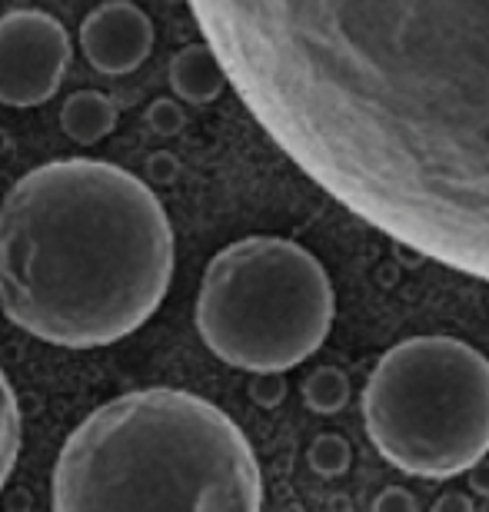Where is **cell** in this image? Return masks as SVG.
Listing matches in <instances>:
<instances>
[{
    "instance_id": "1",
    "label": "cell",
    "mask_w": 489,
    "mask_h": 512,
    "mask_svg": "<svg viewBox=\"0 0 489 512\" xmlns=\"http://www.w3.org/2000/svg\"><path fill=\"white\" fill-rule=\"evenodd\" d=\"M223 77L313 183L489 280V0H187Z\"/></svg>"
},
{
    "instance_id": "2",
    "label": "cell",
    "mask_w": 489,
    "mask_h": 512,
    "mask_svg": "<svg viewBox=\"0 0 489 512\" xmlns=\"http://www.w3.org/2000/svg\"><path fill=\"white\" fill-rule=\"evenodd\" d=\"M173 280V230L157 193L107 160H54L0 203V310L67 350L137 333Z\"/></svg>"
},
{
    "instance_id": "3",
    "label": "cell",
    "mask_w": 489,
    "mask_h": 512,
    "mask_svg": "<svg viewBox=\"0 0 489 512\" xmlns=\"http://www.w3.org/2000/svg\"><path fill=\"white\" fill-rule=\"evenodd\" d=\"M263 479L233 419L183 389L97 406L54 466V512H260Z\"/></svg>"
},
{
    "instance_id": "4",
    "label": "cell",
    "mask_w": 489,
    "mask_h": 512,
    "mask_svg": "<svg viewBox=\"0 0 489 512\" xmlns=\"http://www.w3.org/2000/svg\"><path fill=\"white\" fill-rule=\"evenodd\" d=\"M336 293L326 266L297 240L243 237L207 263L197 333L233 370L283 373L330 336Z\"/></svg>"
},
{
    "instance_id": "5",
    "label": "cell",
    "mask_w": 489,
    "mask_h": 512,
    "mask_svg": "<svg viewBox=\"0 0 489 512\" xmlns=\"http://www.w3.org/2000/svg\"><path fill=\"white\" fill-rule=\"evenodd\" d=\"M363 423L386 463L450 479L489 453V360L456 336H413L376 363Z\"/></svg>"
},
{
    "instance_id": "6",
    "label": "cell",
    "mask_w": 489,
    "mask_h": 512,
    "mask_svg": "<svg viewBox=\"0 0 489 512\" xmlns=\"http://www.w3.org/2000/svg\"><path fill=\"white\" fill-rule=\"evenodd\" d=\"M70 64L67 27L44 10L0 17V104L40 107L57 94Z\"/></svg>"
},
{
    "instance_id": "7",
    "label": "cell",
    "mask_w": 489,
    "mask_h": 512,
    "mask_svg": "<svg viewBox=\"0 0 489 512\" xmlns=\"http://www.w3.org/2000/svg\"><path fill=\"white\" fill-rule=\"evenodd\" d=\"M80 47L97 74L124 77L154 50V24L134 0H104L80 24Z\"/></svg>"
},
{
    "instance_id": "8",
    "label": "cell",
    "mask_w": 489,
    "mask_h": 512,
    "mask_svg": "<svg viewBox=\"0 0 489 512\" xmlns=\"http://www.w3.org/2000/svg\"><path fill=\"white\" fill-rule=\"evenodd\" d=\"M227 77L213 57V50L207 44H193L183 47L177 57L170 60V87L180 100L190 104H210L220 94Z\"/></svg>"
},
{
    "instance_id": "9",
    "label": "cell",
    "mask_w": 489,
    "mask_h": 512,
    "mask_svg": "<svg viewBox=\"0 0 489 512\" xmlns=\"http://www.w3.org/2000/svg\"><path fill=\"white\" fill-rule=\"evenodd\" d=\"M60 127L74 143H100L117 127V107L100 90H77L60 107Z\"/></svg>"
},
{
    "instance_id": "10",
    "label": "cell",
    "mask_w": 489,
    "mask_h": 512,
    "mask_svg": "<svg viewBox=\"0 0 489 512\" xmlns=\"http://www.w3.org/2000/svg\"><path fill=\"white\" fill-rule=\"evenodd\" d=\"M17 453H20V409L14 389H10V380L0 370V489H4L10 469L17 463Z\"/></svg>"
},
{
    "instance_id": "11",
    "label": "cell",
    "mask_w": 489,
    "mask_h": 512,
    "mask_svg": "<svg viewBox=\"0 0 489 512\" xmlns=\"http://www.w3.org/2000/svg\"><path fill=\"white\" fill-rule=\"evenodd\" d=\"M150 124H154L157 133H177L180 124H183V114L177 104H170V100H160V104L150 107Z\"/></svg>"
}]
</instances>
